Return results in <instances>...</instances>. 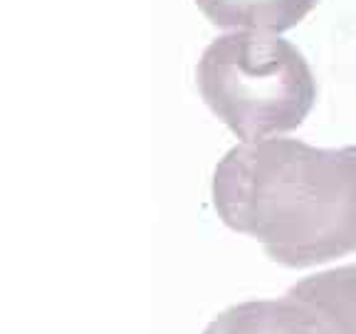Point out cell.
<instances>
[{
	"instance_id": "cell-3",
	"label": "cell",
	"mask_w": 356,
	"mask_h": 334,
	"mask_svg": "<svg viewBox=\"0 0 356 334\" xmlns=\"http://www.w3.org/2000/svg\"><path fill=\"white\" fill-rule=\"evenodd\" d=\"M203 334H337L317 307L302 297L243 302L218 315Z\"/></svg>"
},
{
	"instance_id": "cell-4",
	"label": "cell",
	"mask_w": 356,
	"mask_h": 334,
	"mask_svg": "<svg viewBox=\"0 0 356 334\" xmlns=\"http://www.w3.org/2000/svg\"><path fill=\"white\" fill-rule=\"evenodd\" d=\"M319 0H195L203 15L228 30L282 33L305 20Z\"/></svg>"
},
{
	"instance_id": "cell-5",
	"label": "cell",
	"mask_w": 356,
	"mask_h": 334,
	"mask_svg": "<svg viewBox=\"0 0 356 334\" xmlns=\"http://www.w3.org/2000/svg\"><path fill=\"white\" fill-rule=\"evenodd\" d=\"M322 312L337 334H356V267H337L289 287Z\"/></svg>"
},
{
	"instance_id": "cell-1",
	"label": "cell",
	"mask_w": 356,
	"mask_h": 334,
	"mask_svg": "<svg viewBox=\"0 0 356 334\" xmlns=\"http://www.w3.org/2000/svg\"><path fill=\"white\" fill-rule=\"evenodd\" d=\"M220 221L260 240L270 260L307 267L356 250V146L245 141L213 176Z\"/></svg>"
},
{
	"instance_id": "cell-2",
	"label": "cell",
	"mask_w": 356,
	"mask_h": 334,
	"mask_svg": "<svg viewBox=\"0 0 356 334\" xmlns=\"http://www.w3.org/2000/svg\"><path fill=\"white\" fill-rule=\"evenodd\" d=\"M195 79L213 114L243 141L297 129L317 97L302 52L267 33L218 38L200 57Z\"/></svg>"
}]
</instances>
